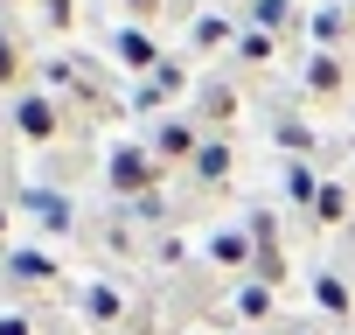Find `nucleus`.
<instances>
[{
    "mask_svg": "<svg viewBox=\"0 0 355 335\" xmlns=\"http://www.w3.org/2000/svg\"><path fill=\"white\" fill-rule=\"evenodd\" d=\"M300 91H306V105H341V98L355 91V70H348V56H327V49H313V56H306V77H300Z\"/></svg>",
    "mask_w": 355,
    "mask_h": 335,
    "instance_id": "nucleus-1",
    "label": "nucleus"
},
{
    "mask_svg": "<svg viewBox=\"0 0 355 335\" xmlns=\"http://www.w3.org/2000/svg\"><path fill=\"white\" fill-rule=\"evenodd\" d=\"M15 133H21L28 147H56V140H63V105H56L49 91H21V98H15Z\"/></svg>",
    "mask_w": 355,
    "mask_h": 335,
    "instance_id": "nucleus-2",
    "label": "nucleus"
},
{
    "mask_svg": "<svg viewBox=\"0 0 355 335\" xmlns=\"http://www.w3.org/2000/svg\"><path fill=\"white\" fill-rule=\"evenodd\" d=\"M105 182H112V196H153L160 161H153L146 147H119V154H112V168H105Z\"/></svg>",
    "mask_w": 355,
    "mask_h": 335,
    "instance_id": "nucleus-3",
    "label": "nucleus"
},
{
    "mask_svg": "<svg viewBox=\"0 0 355 335\" xmlns=\"http://www.w3.org/2000/svg\"><path fill=\"white\" fill-rule=\"evenodd\" d=\"M202 140H209V133H202L196 119H160V126H153V140H146V154H153L160 168H189Z\"/></svg>",
    "mask_w": 355,
    "mask_h": 335,
    "instance_id": "nucleus-4",
    "label": "nucleus"
},
{
    "mask_svg": "<svg viewBox=\"0 0 355 335\" xmlns=\"http://www.w3.org/2000/svg\"><path fill=\"white\" fill-rule=\"evenodd\" d=\"M306 286H313V307H320L334 328H348V321H355V279H348L341 265H313V279H306Z\"/></svg>",
    "mask_w": 355,
    "mask_h": 335,
    "instance_id": "nucleus-5",
    "label": "nucleus"
},
{
    "mask_svg": "<svg viewBox=\"0 0 355 335\" xmlns=\"http://www.w3.org/2000/svg\"><path fill=\"white\" fill-rule=\"evenodd\" d=\"M230 168H237V147H230L223 133H209V140L196 147V161H189V182H196V189H223Z\"/></svg>",
    "mask_w": 355,
    "mask_h": 335,
    "instance_id": "nucleus-6",
    "label": "nucleus"
},
{
    "mask_svg": "<svg viewBox=\"0 0 355 335\" xmlns=\"http://www.w3.org/2000/svg\"><path fill=\"white\" fill-rule=\"evenodd\" d=\"M306 224L313 231H348L355 224V189L348 182H320V196L306 203Z\"/></svg>",
    "mask_w": 355,
    "mask_h": 335,
    "instance_id": "nucleus-7",
    "label": "nucleus"
},
{
    "mask_svg": "<svg viewBox=\"0 0 355 335\" xmlns=\"http://www.w3.org/2000/svg\"><path fill=\"white\" fill-rule=\"evenodd\" d=\"M306 35H313V49H327V56H341V49H348V35H355V8H313V22H306Z\"/></svg>",
    "mask_w": 355,
    "mask_h": 335,
    "instance_id": "nucleus-8",
    "label": "nucleus"
},
{
    "mask_svg": "<svg viewBox=\"0 0 355 335\" xmlns=\"http://www.w3.org/2000/svg\"><path fill=\"white\" fill-rule=\"evenodd\" d=\"M112 56H119V63H125V70H146V77H153V70H160V63H167V56H160V42H153V35H146V28H139V22H132V28H119V35H112Z\"/></svg>",
    "mask_w": 355,
    "mask_h": 335,
    "instance_id": "nucleus-9",
    "label": "nucleus"
},
{
    "mask_svg": "<svg viewBox=\"0 0 355 335\" xmlns=\"http://www.w3.org/2000/svg\"><path fill=\"white\" fill-rule=\"evenodd\" d=\"M202 259H209L216 272H251V259H258V245H251V231H216V238L202 245Z\"/></svg>",
    "mask_w": 355,
    "mask_h": 335,
    "instance_id": "nucleus-10",
    "label": "nucleus"
},
{
    "mask_svg": "<svg viewBox=\"0 0 355 335\" xmlns=\"http://www.w3.org/2000/svg\"><path fill=\"white\" fill-rule=\"evenodd\" d=\"M182 91H189V70L174 63V56H167V63H160V70H153V77H146V84L132 91V105H139V112H153V105H167V98H182Z\"/></svg>",
    "mask_w": 355,
    "mask_h": 335,
    "instance_id": "nucleus-11",
    "label": "nucleus"
},
{
    "mask_svg": "<svg viewBox=\"0 0 355 335\" xmlns=\"http://www.w3.org/2000/svg\"><path fill=\"white\" fill-rule=\"evenodd\" d=\"M84 321H91V328H119V321H125V293H119L112 279L84 286Z\"/></svg>",
    "mask_w": 355,
    "mask_h": 335,
    "instance_id": "nucleus-12",
    "label": "nucleus"
},
{
    "mask_svg": "<svg viewBox=\"0 0 355 335\" xmlns=\"http://www.w3.org/2000/svg\"><path fill=\"white\" fill-rule=\"evenodd\" d=\"M230 314L258 328V321H272V314H279V293H272V286H258V279H244V286H237V300H230Z\"/></svg>",
    "mask_w": 355,
    "mask_h": 335,
    "instance_id": "nucleus-13",
    "label": "nucleus"
},
{
    "mask_svg": "<svg viewBox=\"0 0 355 335\" xmlns=\"http://www.w3.org/2000/svg\"><path fill=\"white\" fill-rule=\"evenodd\" d=\"M8 272L28 279V286H49V279H56V259H49V252H8Z\"/></svg>",
    "mask_w": 355,
    "mask_h": 335,
    "instance_id": "nucleus-14",
    "label": "nucleus"
},
{
    "mask_svg": "<svg viewBox=\"0 0 355 335\" xmlns=\"http://www.w3.org/2000/svg\"><path fill=\"white\" fill-rule=\"evenodd\" d=\"M189 42H196V49H223V42H237V22H230V15H202V22L189 28Z\"/></svg>",
    "mask_w": 355,
    "mask_h": 335,
    "instance_id": "nucleus-15",
    "label": "nucleus"
},
{
    "mask_svg": "<svg viewBox=\"0 0 355 335\" xmlns=\"http://www.w3.org/2000/svg\"><path fill=\"white\" fill-rule=\"evenodd\" d=\"M313 196H320V175H313L306 161H286V203H300V210H306Z\"/></svg>",
    "mask_w": 355,
    "mask_h": 335,
    "instance_id": "nucleus-16",
    "label": "nucleus"
},
{
    "mask_svg": "<svg viewBox=\"0 0 355 335\" xmlns=\"http://www.w3.org/2000/svg\"><path fill=\"white\" fill-rule=\"evenodd\" d=\"M272 140H279V147H286V154H293V161H306V154H313V133H306V126H300V119H286V112H279V119H272Z\"/></svg>",
    "mask_w": 355,
    "mask_h": 335,
    "instance_id": "nucleus-17",
    "label": "nucleus"
},
{
    "mask_svg": "<svg viewBox=\"0 0 355 335\" xmlns=\"http://www.w3.org/2000/svg\"><path fill=\"white\" fill-rule=\"evenodd\" d=\"M237 56H244V63H272V56H279V35H265V28H244V35H237Z\"/></svg>",
    "mask_w": 355,
    "mask_h": 335,
    "instance_id": "nucleus-18",
    "label": "nucleus"
},
{
    "mask_svg": "<svg viewBox=\"0 0 355 335\" xmlns=\"http://www.w3.org/2000/svg\"><path fill=\"white\" fill-rule=\"evenodd\" d=\"M0 91H15V98H21V49H15L8 28H0Z\"/></svg>",
    "mask_w": 355,
    "mask_h": 335,
    "instance_id": "nucleus-19",
    "label": "nucleus"
},
{
    "mask_svg": "<svg viewBox=\"0 0 355 335\" xmlns=\"http://www.w3.org/2000/svg\"><path fill=\"white\" fill-rule=\"evenodd\" d=\"M237 112V91L230 84H202V119H230Z\"/></svg>",
    "mask_w": 355,
    "mask_h": 335,
    "instance_id": "nucleus-20",
    "label": "nucleus"
},
{
    "mask_svg": "<svg viewBox=\"0 0 355 335\" xmlns=\"http://www.w3.org/2000/svg\"><path fill=\"white\" fill-rule=\"evenodd\" d=\"M251 28L279 35V28H286V0H251Z\"/></svg>",
    "mask_w": 355,
    "mask_h": 335,
    "instance_id": "nucleus-21",
    "label": "nucleus"
},
{
    "mask_svg": "<svg viewBox=\"0 0 355 335\" xmlns=\"http://www.w3.org/2000/svg\"><path fill=\"white\" fill-rule=\"evenodd\" d=\"M0 335H35V321H28V314H15V307H8V314H0Z\"/></svg>",
    "mask_w": 355,
    "mask_h": 335,
    "instance_id": "nucleus-22",
    "label": "nucleus"
},
{
    "mask_svg": "<svg viewBox=\"0 0 355 335\" xmlns=\"http://www.w3.org/2000/svg\"><path fill=\"white\" fill-rule=\"evenodd\" d=\"M125 15H132V22H153V15H160V0H125Z\"/></svg>",
    "mask_w": 355,
    "mask_h": 335,
    "instance_id": "nucleus-23",
    "label": "nucleus"
},
{
    "mask_svg": "<svg viewBox=\"0 0 355 335\" xmlns=\"http://www.w3.org/2000/svg\"><path fill=\"white\" fill-rule=\"evenodd\" d=\"M0 238H8V210H0Z\"/></svg>",
    "mask_w": 355,
    "mask_h": 335,
    "instance_id": "nucleus-24",
    "label": "nucleus"
},
{
    "mask_svg": "<svg viewBox=\"0 0 355 335\" xmlns=\"http://www.w3.org/2000/svg\"><path fill=\"white\" fill-rule=\"evenodd\" d=\"M293 335H306V328H293Z\"/></svg>",
    "mask_w": 355,
    "mask_h": 335,
    "instance_id": "nucleus-25",
    "label": "nucleus"
}]
</instances>
